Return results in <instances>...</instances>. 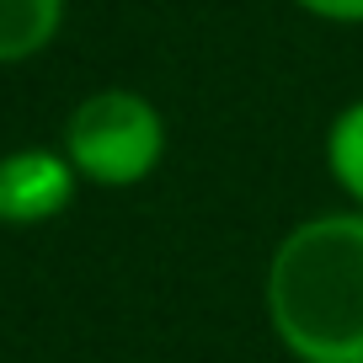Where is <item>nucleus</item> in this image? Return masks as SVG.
Returning <instances> with one entry per match:
<instances>
[{
  "mask_svg": "<svg viewBox=\"0 0 363 363\" xmlns=\"http://www.w3.org/2000/svg\"><path fill=\"white\" fill-rule=\"evenodd\" d=\"M262 310L294 363H363V208L289 225L262 272Z\"/></svg>",
  "mask_w": 363,
  "mask_h": 363,
  "instance_id": "nucleus-1",
  "label": "nucleus"
},
{
  "mask_svg": "<svg viewBox=\"0 0 363 363\" xmlns=\"http://www.w3.org/2000/svg\"><path fill=\"white\" fill-rule=\"evenodd\" d=\"M166 113L134 86H102L80 96L65 118L59 150L69 155L75 177L102 193H128L150 182L166 160Z\"/></svg>",
  "mask_w": 363,
  "mask_h": 363,
  "instance_id": "nucleus-2",
  "label": "nucleus"
},
{
  "mask_svg": "<svg viewBox=\"0 0 363 363\" xmlns=\"http://www.w3.org/2000/svg\"><path fill=\"white\" fill-rule=\"evenodd\" d=\"M86 182L75 177L65 150L22 145L0 155V230H38L54 225Z\"/></svg>",
  "mask_w": 363,
  "mask_h": 363,
  "instance_id": "nucleus-3",
  "label": "nucleus"
},
{
  "mask_svg": "<svg viewBox=\"0 0 363 363\" xmlns=\"http://www.w3.org/2000/svg\"><path fill=\"white\" fill-rule=\"evenodd\" d=\"M65 0H0V69L33 65L65 33Z\"/></svg>",
  "mask_w": 363,
  "mask_h": 363,
  "instance_id": "nucleus-4",
  "label": "nucleus"
},
{
  "mask_svg": "<svg viewBox=\"0 0 363 363\" xmlns=\"http://www.w3.org/2000/svg\"><path fill=\"white\" fill-rule=\"evenodd\" d=\"M320 160H326V177L337 182V193L352 208H363V96H352L347 107H337L320 139Z\"/></svg>",
  "mask_w": 363,
  "mask_h": 363,
  "instance_id": "nucleus-5",
  "label": "nucleus"
},
{
  "mask_svg": "<svg viewBox=\"0 0 363 363\" xmlns=\"http://www.w3.org/2000/svg\"><path fill=\"white\" fill-rule=\"evenodd\" d=\"M289 6L326 27H363V0H289Z\"/></svg>",
  "mask_w": 363,
  "mask_h": 363,
  "instance_id": "nucleus-6",
  "label": "nucleus"
}]
</instances>
